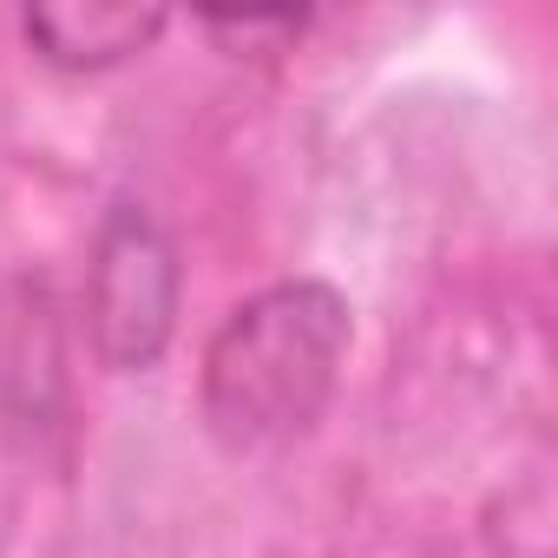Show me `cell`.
Listing matches in <instances>:
<instances>
[{
    "instance_id": "obj_2",
    "label": "cell",
    "mask_w": 558,
    "mask_h": 558,
    "mask_svg": "<svg viewBox=\"0 0 558 558\" xmlns=\"http://www.w3.org/2000/svg\"><path fill=\"white\" fill-rule=\"evenodd\" d=\"M184 269L171 230L145 204H112L86 256V336L112 375H145L178 336Z\"/></svg>"
},
{
    "instance_id": "obj_5",
    "label": "cell",
    "mask_w": 558,
    "mask_h": 558,
    "mask_svg": "<svg viewBox=\"0 0 558 558\" xmlns=\"http://www.w3.org/2000/svg\"><path fill=\"white\" fill-rule=\"evenodd\" d=\"M0 381H8V316H0Z\"/></svg>"
},
{
    "instance_id": "obj_3",
    "label": "cell",
    "mask_w": 558,
    "mask_h": 558,
    "mask_svg": "<svg viewBox=\"0 0 558 558\" xmlns=\"http://www.w3.org/2000/svg\"><path fill=\"white\" fill-rule=\"evenodd\" d=\"M171 14L138 0H40L21 14V40L53 73H112L165 40Z\"/></svg>"
},
{
    "instance_id": "obj_1",
    "label": "cell",
    "mask_w": 558,
    "mask_h": 558,
    "mask_svg": "<svg viewBox=\"0 0 558 558\" xmlns=\"http://www.w3.org/2000/svg\"><path fill=\"white\" fill-rule=\"evenodd\" d=\"M355 342V310L323 276H290L243 296L204 342L197 414L236 460L296 447L336 401Z\"/></svg>"
},
{
    "instance_id": "obj_4",
    "label": "cell",
    "mask_w": 558,
    "mask_h": 558,
    "mask_svg": "<svg viewBox=\"0 0 558 558\" xmlns=\"http://www.w3.org/2000/svg\"><path fill=\"white\" fill-rule=\"evenodd\" d=\"M204 34H210L217 47H243V53H256V47H269V40L303 34V14H210Z\"/></svg>"
}]
</instances>
